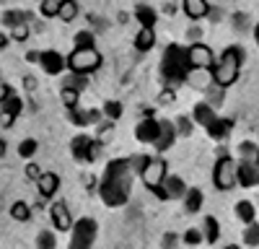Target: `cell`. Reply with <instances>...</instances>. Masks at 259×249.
I'll return each instance as SVG.
<instances>
[{"instance_id": "6da1fadb", "label": "cell", "mask_w": 259, "mask_h": 249, "mask_svg": "<svg viewBox=\"0 0 259 249\" xmlns=\"http://www.w3.org/2000/svg\"><path fill=\"white\" fill-rule=\"evenodd\" d=\"M133 163L130 158H114L109 161L106 172L101 177V184H99V195L101 200L109 205V208H119L127 202L130 197V184H133Z\"/></svg>"}, {"instance_id": "7a4b0ae2", "label": "cell", "mask_w": 259, "mask_h": 249, "mask_svg": "<svg viewBox=\"0 0 259 249\" xmlns=\"http://www.w3.org/2000/svg\"><path fill=\"white\" fill-rule=\"evenodd\" d=\"M192 73V65H189V57H187V50L179 47V45H168L163 50V57H161V75L166 83H179V80H187Z\"/></svg>"}, {"instance_id": "3957f363", "label": "cell", "mask_w": 259, "mask_h": 249, "mask_svg": "<svg viewBox=\"0 0 259 249\" xmlns=\"http://www.w3.org/2000/svg\"><path fill=\"white\" fill-rule=\"evenodd\" d=\"M241 60H244V52L239 47H228L218 62L212 65V80L218 83L221 89H228L239 80V73H241Z\"/></svg>"}, {"instance_id": "277c9868", "label": "cell", "mask_w": 259, "mask_h": 249, "mask_svg": "<svg viewBox=\"0 0 259 249\" xmlns=\"http://www.w3.org/2000/svg\"><path fill=\"white\" fill-rule=\"evenodd\" d=\"M212 184L218 187V190L228 192L233 190L236 184H239V163H236L231 156H221L212 166Z\"/></svg>"}, {"instance_id": "5b68a950", "label": "cell", "mask_w": 259, "mask_h": 249, "mask_svg": "<svg viewBox=\"0 0 259 249\" xmlns=\"http://www.w3.org/2000/svg\"><path fill=\"white\" fill-rule=\"evenodd\" d=\"M68 68L73 73L89 75V73H94V70L101 68V55H99L96 47H91V50H73L68 55Z\"/></svg>"}, {"instance_id": "8992f818", "label": "cell", "mask_w": 259, "mask_h": 249, "mask_svg": "<svg viewBox=\"0 0 259 249\" xmlns=\"http://www.w3.org/2000/svg\"><path fill=\"white\" fill-rule=\"evenodd\" d=\"M94 241H96V221H94V218H80V221H75L68 249H91Z\"/></svg>"}, {"instance_id": "52a82bcc", "label": "cell", "mask_w": 259, "mask_h": 249, "mask_svg": "<svg viewBox=\"0 0 259 249\" xmlns=\"http://www.w3.org/2000/svg\"><path fill=\"white\" fill-rule=\"evenodd\" d=\"M166 161L163 158H150V163L143 169V174H140V179H143V184L148 187L150 192H158L161 187H163V182H166Z\"/></svg>"}, {"instance_id": "ba28073f", "label": "cell", "mask_w": 259, "mask_h": 249, "mask_svg": "<svg viewBox=\"0 0 259 249\" xmlns=\"http://www.w3.org/2000/svg\"><path fill=\"white\" fill-rule=\"evenodd\" d=\"M70 153H73V158H78V161L94 163L96 156H99V143L91 140L89 135H78V138L70 140Z\"/></svg>"}, {"instance_id": "9c48e42d", "label": "cell", "mask_w": 259, "mask_h": 249, "mask_svg": "<svg viewBox=\"0 0 259 249\" xmlns=\"http://www.w3.org/2000/svg\"><path fill=\"white\" fill-rule=\"evenodd\" d=\"M187 57H189V65L192 68H202V70H212L215 65V57H212V50L202 42H194L192 47H187Z\"/></svg>"}, {"instance_id": "30bf717a", "label": "cell", "mask_w": 259, "mask_h": 249, "mask_svg": "<svg viewBox=\"0 0 259 249\" xmlns=\"http://www.w3.org/2000/svg\"><path fill=\"white\" fill-rule=\"evenodd\" d=\"M187 192H189V187L184 184V179L177 177V174H171V177H166L163 187H161L156 195L161 200H177V197H187Z\"/></svg>"}, {"instance_id": "8fae6325", "label": "cell", "mask_w": 259, "mask_h": 249, "mask_svg": "<svg viewBox=\"0 0 259 249\" xmlns=\"http://www.w3.org/2000/svg\"><path fill=\"white\" fill-rule=\"evenodd\" d=\"M39 65L45 68V73H50V75H60L65 68H68V57H62L57 50H45L41 52Z\"/></svg>"}, {"instance_id": "7c38bea8", "label": "cell", "mask_w": 259, "mask_h": 249, "mask_svg": "<svg viewBox=\"0 0 259 249\" xmlns=\"http://www.w3.org/2000/svg\"><path fill=\"white\" fill-rule=\"evenodd\" d=\"M50 218H52V226L57 228V231H70V228H73V216H70V211H68V205L60 202V200L52 202Z\"/></svg>"}, {"instance_id": "4fadbf2b", "label": "cell", "mask_w": 259, "mask_h": 249, "mask_svg": "<svg viewBox=\"0 0 259 249\" xmlns=\"http://www.w3.org/2000/svg\"><path fill=\"white\" fill-rule=\"evenodd\" d=\"M158 135H161V122L153 119V117H145L138 128H135V138H138L140 143H153V145H156Z\"/></svg>"}, {"instance_id": "5bb4252c", "label": "cell", "mask_w": 259, "mask_h": 249, "mask_svg": "<svg viewBox=\"0 0 259 249\" xmlns=\"http://www.w3.org/2000/svg\"><path fill=\"white\" fill-rule=\"evenodd\" d=\"M192 119H194V124H202V128L207 130L210 124H212L215 119H218V114H215V107H212V104H207V101H200V104H194Z\"/></svg>"}, {"instance_id": "9a60e30c", "label": "cell", "mask_w": 259, "mask_h": 249, "mask_svg": "<svg viewBox=\"0 0 259 249\" xmlns=\"http://www.w3.org/2000/svg\"><path fill=\"white\" fill-rule=\"evenodd\" d=\"M259 184V166L254 161H241L239 163V187H256Z\"/></svg>"}, {"instance_id": "2e32d148", "label": "cell", "mask_w": 259, "mask_h": 249, "mask_svg": "<svg viewBox=\"0 0 259 249\" xmlns=\"http://www.w3.org/2000/svg\"><path fill=\"white\" fill-rule=\"evenodd\" d=\"M177 128L171 124L168 119H161V135H158V140H156V148L158 151H166V148H171L174 145V140H177Z\"/></svg>"}, {"instance_id": "e0dca14e", "label": "cell", "mask_w": 259, "mask_h": 249, "mask_svg": "<svg viewBox=\"0 0 259 249\" xmlns=\"http://www.w3.org/2000/svg\"><path fill=\"white\" fill-rule=\"evenodd\" d=\"M21 109H24V104H21L18 96H11L3 101V128H11L13 119L21 114Z\"/></svg>"}, {"instance_id": "ac0fdd59", "label": "cell", "mask_w": 259, "mask_h": 249, "mask_svg": "<svg viewBox=\"0 0 259 249\" xmlns=\"http://www.w3.org/2000/svg\"><path fill=\"white\" fill-rule=\"evenodd\" d=\"M36 187H39V195L41 197H52L60 190V177L55 172H47V174H41V179L36 182Z\"/></svg>"}, {"instance_id": "d6986e66", "label": "cell", "mask_w": 259, "mask_h": 249, "mask_svg": "<svg viewBox=\"0 0 259 249\" xmlns=\"http://www.w3.org/2000/svg\"><path fill=\"white\" fill-rule=\"evenodd\" d=\"M184 13L192 18V21H200L210 13V3L207 0H184Z\"/></svg>"}, {"instance_id": "ffe728a7", "label": "cell", "mask_w": 259, "mask_h": 249, "mask_svg": "<svg viewBox=\"0 0 259 249\" xmlns=\"http://www.w3.org/2000/svg\"><path fill=\"white\" fill-rule=\"evenodd\" d=\"M231 130H233V122L226 119V117H218V119H215L210 128H207V135H210L212 140H223Z\"/></svg>"}, {"instance_id": "44dd1931", "label": "cell", "mask_w": 259, "mask_h": 249, "mask_svg": "<svg viewBox=\"0 0 259 249\" xmlns=\"http://www.w3.org/2000/svg\"><path fill=\"white\" fill-rule=\"evenodd\" d=\"M187 80L192 83L194 89H210V83H215L212 80V70H202V68H192Z\"/></svg>"}, {"instance_id": "7402d4cb", "label": "cell", "mask_w": 259, "mask_h": 249, "mask_svg": "<svg viewBox=\"0 0 259 249\" xmlns=\"http://www.w3.org/2000/svg\"><path fill=\"white\" fill-rule=\"evenodd\" d=\"M153 45H156V31L143 26V29L138 31V36H135V50H138V52H148Z\"/></svg>"}, {"instance_id": "603a6c76", "label": "cell", "mask_w": 259, "mask_h": 249, "mask_svg": "<svg viewBox=\"0 0 259 249\" xmlns=\"http://www.w3.org/2000/svg\"><path fill=\"white\" fill-rule=\"evenodd\" d=\"M135 18L140 21V26H145V29H153L156 26V11L150 8V6H138L135 8Z\"/></svg>"}, {"instance_id": "cb8c5ba5", "label": "cell", "mask_w": 259, "mask_h": 249, "mask_svg": "<svg viewBox=\"0 0 259 249\" xmlns=\"http://www.w3.org/2000/svg\"><path fill=\"white\" fill-rule=\"evenodd\" d=\"M202 234H205V241H207V244H215V241H218V236H221L218 218L207 216V218H205V223H202Z\"/></svg>"}, {"instance_id": "d4e9b609", "label": "cell", "mask_w": 259, "mask_h": 249, "mask_svg": "<svg viewBox=\"0 0 259 249\" xmlns=\"http://www.w3.org/2000/svg\"><path fill=\"white\" fill-rule=\"evenodd\" d=\"M254 216H256V211H254V205L249 202V200H241V202H236V218H239L241 223H254Z\"/></svg>"}, {"instance_id": "484cf974", "label": "cell", "mask_w": 259, "mask_h": 249, "mask_svg": "<svg viewBox=\"0 0 259 249\" xmlns=\"http://www.w3.org/2000/svg\"><path fill=\"white\" fill-rule=\"evenodd\" d=\"M184 208H187L189 213H197L200 208H202V192L197 190V187H189V192L184 197Z\"/></svg>"}, {"instance_id": "4316f807", "label": "cell", "mask_w": 259, "mask_h": 249, "mask_svg": "<svg viewBox=\"0 0 259 249\" xmlns=\"http://www.w3.org/2000/svg\"><path fill=\"white\" fill-rule=\"evenodd\" d=\"M78 16V3L75 0H60V21H65V24H70V21Z\"/></svg>"}, {"instance_id": "83f0119b", "label": "cell", "mask_w": 259, "mask_h": 249, "mask_svg": "<svg viewBox=\"0 0 259 249\" xmlns=\"http://www.w3.org/2000/svg\"><path fill=\"white\" fill-rule=\"evenodd\" d=\"M11 218H16V221H21V223L29 221V218H31V208H29L24 200L13 202V205H11Z\"/></svg>"}, {"instance_id": "f1b7e54d", "label": "cell", "mask_w": 259, "mask_h": 249, "mask_svg": "<svg viewBox=\"0 0 259 249\" xmlns=\"http://www.w3.org/2000/svg\"><path fill=\"white\" fill-rule=\"evenodd\" d=\"M34 16L31 13H24V11H6L3 13V24L6 26H13V24H24V21H31Z\"/></svg>"}, {"instance_id": "f546056e", "label": "cell", "mask_w": 259, "mask_h": 249, "mask_svg": "<svg viewBox=\"0 0 259 249\" xmlns=\"http://www.w3.org/2000/svg\"><path fill=\"white\" fill-rule=\"evenodd\" d=\"M78 94L80 91H75V89H68V86H62V91H60V99H62V104L68 109H78Z\"/></svg>"}, {"instance_id": "4dcf8cb0", "label": "cell", "mask_w": 259, "mask_h": 249, "mask_svg": "<svg viewBox=\"0 0 259 249\" xmlns=\"http://www.w3.org/2000/svg\"><path fill=\"white\" fill-rule=\"evenodd\" d=\"M36 148H39L36 140H34V138H26V140H21V145H18V156L29 161V158L36 153Z\"/></svg>"}, {"instance_id": "1f68e13d", "label": "cell", "mask_w": 259, "mask_h": 249, "mask_svg": "<svg viewBox=\"0 0 259 249\" xmlns=\"http://www.w3.org/2000/svg\"><path fill=\"white\" fill-rule=\"evenodd\" d=\"M85 83H89V78H85L83 73H70L68 78H65V86H68V89H75V91H83Z\"/></svg>"}, {"instance_id": "d6a6232c", "label": "cell", "mask_w": 259, "mask_h": 249, "mask_svg": "<svg viewBox=\"0 0 259 249\" xmlns=\"http://www.w3.org/2000/svg\"><path fill=\"white\" fill-rule=\"evenodd\" d=\"M94 34L91 31H78L75 34V50H91L94 47Z\"/></svg>"}, {"instance_id": "836d02e7", "label": "cell", "mask_w": 259, "mask_h": 249, "mask_svg": "<svg viewBox=\"0 0 259 249\" xmlns=\"http://www.w3.org/2000/svg\"><path fill=\"white\" fill-rule=\"evenodd\" d=\"M244 244L259 246V226H256V223H249V226L244 228Z\"/></svg>"}, {"instance_id": "e575fe53", "label": "cell", "mask_w": 259, "mask_h": 249, "mask_svg": "<svg viewBox=\"0 0 259 249\" xmlns=\"http://www.w3.org/2000/svg\"><path fill=\"white\" fill-rule=\"evenodd\" d=\"M104 117L112 119V122L119 119V117H122V104H119V101H106V104H104Z\"/></svg>"}, {"instance_id": "d590c367", "label": "cell", "mask_w": 259, "mask_h": 249, "mask_svg": "<svg viewBox=\"0 0 259 249\" xmlns=\"http://www.w3.org/2000/svg\"><path fill=\"white\" fill-rule=\"evenodd\" d=\"M55 234L52 231H39L36 236V249H55Z\"/></svg>"}, {"instance_id": "8d00e7d4", "label": "cell", "mask_w": 259, "mask_h": 249, "mask_svg": "<svg viewBox=\"0 0 259 249\" xmlns=\"http://www.w3.org/2000/svg\"><path fill=\"white\" fill-rule=\"evenodd\" d=\"M41 16L45 18L60 16V0H41Z\"/></svg>"}, {"instance_id": "74e56055", "label": "cell", "mask_w": 259, "mask_h": 249, "mask_svg": "<svg viewBox=\"0 0 259 249\" xmlns=\"http://www.w3.org/2000/svg\"><path fill=\"white\" fill-rule=\"evenodd\" d=\"M223 91H226V89H221L218 83H212V86L207 89V104H212V107L218 104V107H221V101H223Z\"/></svg>"}, {"instance_id": "f35d334b", "label": "cell", "mask_w": 259, "mask_h": 249, "mask_svg": "<svg viewBox=\"0 0 259 249\" xmlns=\"http://www.w3.org/2000/svg\"><path fill=\"white\" fill-rule=\"evenodd\" d=\"M11 36H13L16 42H24V39L29 36V21H24V24H13V26H11Z\"/></svg>"}, {"instance_id": "ab89813d", "label": "cell", "mask_w": 259, "mask_h": 249, "mask_svg": "<svg viewBox=\"0 0 259 249\" xmlns=\"http://www.w3.org/2000/svg\"><path fill=\"white\" fill-rule=\"evenodd\" d=\"M239 153L244 156V161H251V158L256 161L259 148H254V143H249V140H246V143H241V145H239Z\"/></svg>"}, {"instance_id": "60d3db41", "label": "cell", "mask_w": 259, "mask_h": 249, "mask_svg": "<svg viewBox=\"0 0 259 249\" xmlns=\"http://www.w3.org/2000/svg\"><path fill=\"white\" fill-rule=\"evenodd\" d=\"M202 231H200V228H189V231L184 234V244H189V246H194V244H200L202 241Z\"/></svg>"}, {"instance_id": "b9f144b4", "label": "cell", "mask_w": 259, "mask_h": 249, "mask_svg": "<svg viewBox=\"0 0 259 249\" xmlns=\"http://www.w3.org/2000/svg\"><path fill=\"white\" fill-rule=\"evenodd\" d=\"M130 163H133V172L135 174H143V169L150 163V156H135V158H130Z\"/></svg>"}, {"instance_id": "7bdbcfd3", "label": "cell", "mask_w": 259, "mask_h": 249, "mask_svg": "<svg viewBox=\"0 0 259 249\" xmlns=\"http://www.w3.org/2000/svg\"><path fill=\"white\" fill-rule=\"evenodd\" d=\"M70 119L78 124V128H85V124H91V122H89V112H78V109H70Z\"/></svg>"}, {"instance_id": "ee69618b", "label": "cell", "mask_w": 259, "mask_h": 249, "mask_svg": "<svg viewBox=\"0 0 259 249\" xmlns=\"http://www.w3.org/2000/svg\"><path fill=\"white\" fill-rule=\"evenodd\" d=\"M192 122H194V119H189V117H179V119H177V133H179V135H189V133H192Z\"/></svg>"}, {"instance_id": "f6af8a7d", "label": "cell", "mask_w": 259, "mask_h": 249, "mask_svg": "<svg viewBox=\"0 0 259 249\" xmlns=\"http://www.w3.org/2000/svg\"><path fill=\"white\" fill-rule=\"evenodd\" d=\"M24 172H26V177H29V179H34V182H39V179H41L39 166H36V163H31V161L26 163V169H24Z\"/></svg>"}, {"instance_id": "bcb514c9", "label": "cell", "mask_w": 259, "mask_h": 249, "mask_svg": "<svg viewBox=\"0 0 259 249\" xmlns=\"http://www.w3.org/2000/svg\"><path fill=\"white\" fill-rule=\"evenodd\" d=\"M168 101H174V94H171V91L166 89V91H161V96H158V104H168Z\"/></svg>"}, {"instance_id": "7dc6e473", "label": "cell", "mask_w": 259, "mask_h": 249, "mask_svg": "<svg viewBox=\"0 0 259 249\" xmlns=\"http://www.w3.org/2000/svg\"><path fill=\"white\" fill-rule=\"evenodd\" d=\"M0 96H3V101H6V99H11V96H13V91H11V89H8V83H3V86H0Z\"/></svg>"}, {"instance_id": "c3c4849f", "label": "cell", "mask_w": 259, "mask_h": 249, "mask_svg": "<svg viewBox=\"0 0 259 249\" xmlns=\"http://www.w3.org/2000/svg\"><path fill=\"white\" fill-rule=\"evenodd\" d=\"M24 83H26V89H29V91H34V89H36V78H31V75H29V78H24Z\"/></svg>"}, {"instance_id": "681fc988", "label": "cell", "mask_w": 259, "mask_h": 249, "mask_svg": "<svg viewBox=\"0 0 259 249\" xmlns=\"http://www.w3.org/2000/svg\"><path fill=\"white\" fill-rule=\"evenodd\" d=\"M254 39H256V45H259V24L254 26Z\"/></svg>"}, {"instance_id": "f907efd6", "label": "cell", "mask_w": 259, "mask_h": 249, "mask_svg": "<svg viewBox=\"0 0 259 249\" xmlns=\"http://www.w3.org/2000/svg\"><path fill=\"white\" fill-rule=\"evenodd\" d=\"M226 249H239V246H236V244H231V246H226Z\"/></svg>"}, {"instance_id": "816d5d0a", "label": "cell", "mask_w": 259, "mask_h": 249, "mask_svg": "<svg viewBox=\"0 0 259 249\" xmlns=\"http://www.w3.org/2000/svg\"><path fill=\"white\" fill-rule=\"evenodd\" d=\"M256 166H259V156H256Z\"/></svg>"}]
</instances>
